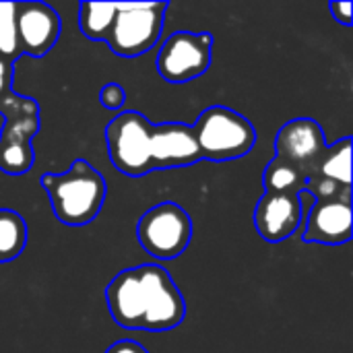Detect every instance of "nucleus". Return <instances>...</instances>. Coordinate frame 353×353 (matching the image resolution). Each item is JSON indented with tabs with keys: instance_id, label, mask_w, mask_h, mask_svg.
I'll return each instance as SVG.
<instances>
[{
	"instance_id": "f257e3e1",
	"label": "nucleus",
	"mask_w": 353,
	"mask_h": 353,
	"mask_svg": "<svg viewBox=\"0 0 353 353\" xmlns=\"http://www.w3.org/2000/svg\"><path fill=\"white\" fill-rule=\"evenodd\" d=\"M41 186L50 196L56 219L64 225L91 223L108 194L103 176L87 159H74L62 174H43Z\"/></svg>"
},
{
	"instance_id": "f03ea898",
	"label": "nucleus",
	"mask_w": 353,
	"mask_h": 353,
	"mask_svg": "<svg viewBox=\"0 0 353 353\" xmlns=\"http://www.w3.org/2000/svg\"><path fill=\"white\" fill-rule=\"evenodd\" d=\"M192 132L201 157L209 161L240 159L256 145V130L252 122L225 105H211L201 112Z\"/></svg>"
},
{
	"instance_id": "7ed1b4c3",
	"label": "nucleus",
	"mask_w": 353,
	"mask_h": 353,
	"mask_svg": "<svg viewBox=\"0 0 353 353\" xmlns=\"http://www.w3.org/2000/svg\"><path fill=\"white\" fill-rule=\"evenodd\" d=\"M151 122L134 110L120 112L105 126L108 153L114 168L130 178L153 172L151 159Z\"/></svg>"
},
{
	"instance_id": "20e7f679",
	"label": "nucleus",
	"mask_w": 353,
	"mask_h": 353,
	"mask_svg": "<svg viewBox=\"0 0 353 353\" xmlns=\"http://www.w3.org/2000/svg\"><path fill=\"white\" fill-rule=\"evenodd\" d=\"M165 8V2H118V14L108 37L110 50L122 58L147 54L161 35Z\"/></svg>"
},
{
	"instance_id": "39448f33",
	"label": "nucleus",
	"mask_w": 353,
	"mask_h": 353,
	"mask_svg": "<svg viewBox=\"0 0 353 353\" xmlns=\"http://www.w3.org/2000/svg\"><path fill=\"white\" fill-rule=\"evenodd\" d=\"M137 269L141 279V331L165 333L180 327L186 304L170 273L159 265H141Z\"/></svg>"
},
{
	"instance_id": "423d86ee",
	"label": "nucleus",
	"mask_w": 353,
	"mask_h": 353,
	"mask_svg": "<svg viewBox=\"0 0 353 353\" xmlns=\"http://www.w3.org/2000/svg\"><path fill=\"white\" fill-rule=\"evenodd\" d=\"M137 238L147 254L159 261L178 259L192 240V219L176 203H159L137 223Z\"/></svg>"
},
{
	"instance_id": "0eeeda50",
	"label": "nucleus",
	"mask_w": 353,
	"mask_h": 353,
	"mask_svg": "<svg viewBox=\"0 0 353 353\" xmlns=\"http://www.w3.org/2000/svg\"><path fill=\"white\" fill-rule=\"evenodd\" d=\"M211 50L213 35L209 31H176L157 52V72L172 85H184L209 70Z\"/></svg>"
},
{
	"instance_id": "6e6552de",
	"label": "nucleus",
	"mask_w": 353,
	"mask_h": 353,
	"mask_svg": "<svg viewBox=\"0 0 353 353\" xmlns=\"http://www.w3.org/2000/svg\"><path fill=\"white\" fill-rule=\"evenodd\" d=\"M323 126L312 118H296L283 124L275 139L277 159L290 163L306 178L314 176L321 159L327 153Z\"/></svg>"
},
{
	"instance_id": "1a4fd4ad",
	"label": "nucleus",
	"mask_w": 353,
	"mask_h": 353,
	"mask_svg": "<svg viewBox=\"0 0 353 353\" xmlns=\"http://www.w3.org/2000/svg\"><path fill=\"white\" fill-rule=\"evenodd\" d=\"M60 14L46 2H17V37L21 54L46 56L60 37Z\"/></svg>"
},
{
	"instance_id": "9d476101",
	"label": "nucleus",
	"mask_w": 353,
	"mask_h": 353,
	"mask_svg": "<svg viewBox=\"0 0 353 353\" xmlns=\"http://www.w3.org/2000/svg\"><path fill=\"white\" fill-rule=\"evenodd\" d=\"M304 221V205L298 194L265 192L254 209V225L263 240L283 242L298 232Z\"/></svg>"
},
{
	"instance_id": "9b49d317",
	"label": "nucleus",
	"mask_w": 353,
	"mask_h": 353,
	"mask_svg": "<svg viewBox=\"0 0 353 353\" xmlns=\"http://www.w3.org/2000/svg\"><path fill=\"white\" fill-rule=\"evenodd\" d=\"M153 170L188 168L201 161V151L192 126L182 122H163L151 126Z\"/></svg>"
},
{
	"instance_id": "f8f14e48",
	"label": "nucleus",
	"mask_w": 353,
	"mask_h": 353,
	"mask_svg": "<svg viewBox=\"0 0 353 353\" xmlns=\"http://www.w3.org/2000/svg\"><path fill=\"white\" fill-rule=\"evenodd\" d=\"M352 238V194L329 201H314L306 215L304 242L337 246Z\"/></svg>"
},
{
	"instance_id": "ddd939ff",
	"label": "nucleus",
	"mask_w": 353,
	"mask_h": 353,
	"mask_svg": "<svg viewBox=\"0 0 353 353\" xmlns=\"http://www.w3.org/2000/svg\"><path fill=\"white\" fill-rule=\"evenodd\" d=\"M41 128L39 116L4 122L0 130V170L10 176L27 174L33 168L31 141Z\"/></svg>"
},
{
	"instance_id": "4468645a",
	"label": "nucleus",
	"mask_w": 353,
	"mask_h": 353,
	"mask_svg": "<svg viewBox=\"0 0 353 353\" xmlns=\"http://www.w3.org/2000/svg\"><path fill=\"white\" fill-rule=\"evenodd\" d=\"M105 302L116 325L141 331V279L137 267L120 271L110 281L105 288Z\"/></svg>"
},
{
	"instance_id": "2eb2a0df",
	"label": "nucleus",
	"mask_w": 353,
	"mask_h": 353,
	"mask_svg": "<svg viewBox=\"0 0 353 353\" xmlns=\"http://www.w3.org/2000/svg\"><path fill=\"white\" fill-rule=\"evenodd\" d=\"M116 14H118L116 2H81L79 6L81 33L93 41H108Z\"/></svg>"
},
{
	"instance_id": "dca6fc26",
	"label": "nucleus",
	"mask_w": 353,
	"mask_h": 353,
	"mask_svg": "<svg viewBox=\"0 0 353 353\" xmlns=\"http://www.w3.org/2000/svg\"><path fill=\"white\" fill-rule=\"evenodd\" d=\"M314 176H323L345 188H352V139L350 137L327 147V153L321 159Z\"/></svg>"
},
{
	"instance_id": "f3484780",
	"label": "nucleus",
	"mask_w": 353,
	"mask_h": 353,
	"mask_svg": "<svg viewBox=\"0 0 353 353\" xmlns=\"http://www.w3.org/2000/svg\"><path fill=\"white\" fill-rule=\"evenodd\" d=\"M27 246V223L10 209H0V263L14 261Z\"/></svg>"
},
{
	"instance_id": "a211bd4d",
	"label": "nucleus",
	"mask_w": 353,
	"mask_h": 353,
	"mask_svg": "<svg viewBox=\"0 0 353 353\" xmlns=\"http://www.w3.org/2000/svg\"><path fill=\"white\" fill-rule=\"evenodd\" d=\"M306 176L302 172H298L296 168H292L290 163L273 157L269 161V165L265 168L263 174V184H265V192H288V194H298L304 190L306 186Z\"/></svg>"
},
{
	"instance_id": "6ab92c4d",
	"label": "nucleus",
	"mask_w": 353,
	"mask_h": 353,
	"mask_svg": "<svg viewBox=\"0 0 353 353\" xmlns=\"http://www.w3.org/2000/svg\"><path fill=\"white\" fill-rule=\"evenodd\" d=\"M21 56L17 37V2H0V58L14 64Z\"/></svg>"
},
{
	"instance_id": "aec40b11",
	"label": "nucleus",
	"mask_w": 353,
	"mask_h": 353,
	"mask_svg": "<svg viewBox=\"0 0 353 353\" xmlns=\"http://www.w3.org/2000/svg\"><path fill=\"white\" fill-rule=\"evenodd\" d=\"M0 116L4 118V122L33 118V116H39V105L35 99H31L27 95H19L12 91L0 99Z\"/></svg>"
},
{
	"instance_id": "412c9836",
	"label": "nucleus",
	"mask_w": 353,
	"mask_h": 353,
	"mask_svg": "<svg viewBox=\"0 0 353 353\" xmlns=\"http://www.w3.org/2000/svg\"><path fill=\"white\" fill-rule=\"evenodd\" d=\"M304 192L310 194L312 199L316 201H329V199H341V196H350L352 194V188H345L329 178H323V176H312L306 180V186H304Z\"/></svg>"
},
{
	"instance_id": "4be33fe9",
	"label": "nucleus",
	"mask_w": 353,
	"mask_h": 353,
	"mask_svg": "<svg viewBox=\"0 0 353 353\" xmlns=\"http://www.w3.org/2000/svg\"><path fill=\"white\" fill-rule=\"evenodd\" d=\"M99 103L108 110H120L126 103V91L118 83H108L99 91Z\"/></svg>"
},
{
	"instance_id": "5701e85b",
	"label": "nucleus",
	"mask_w": 353,
	"mask_h": 353,
	"mask_svg": "<svg viewBox=\"0 0 353 353\" xmlns=\"http://www.w3.org/2000/svg\"><path fill=\"white\" fill-rule=\"evenodd\" d=\"M333 19L341 25H352V2L350 0H333L331 2Z\"/></svg>"
},
{
	"instance_id": "b1692460",
	"label": "nucleus",
	"mask_w": 353,
	"mask_h": 353,
	"mask_svg": "<svg viewBox=\"0 0 353 353\" xmlns=\"http://www.w3.org/2000/svg\"><path fill=\"white\" fill-rule=\"evenodd\" d=\"M12 93V64L0 58V99Z\"/></svg>"
},
{
	"instance_id": "393cba45",
	"label": "nucleus",
	"mask_w": 353,
	"mask_h": 353,
	"mask_svg": "<svg viewBox=\"0 0 353 353\" xmlns=\"http://www.w3.org/2000/svg\"><path fill=\"white\" fill-rule=\"evenodd\" d=\"M105 353H149L141 343L132 341V339H122V341H116L114 345H110Z\"/></svg>"
}]
</instances>
